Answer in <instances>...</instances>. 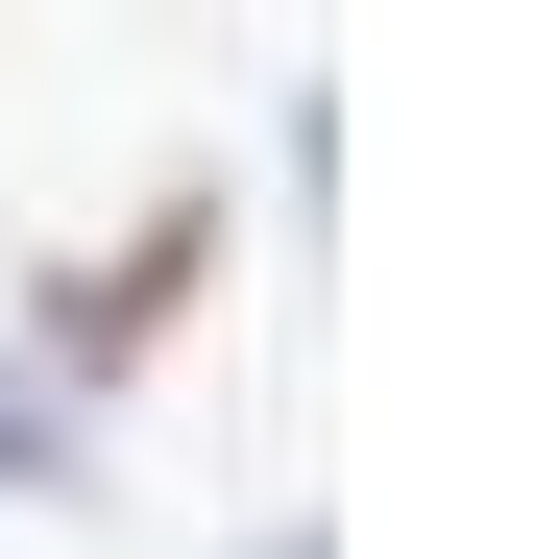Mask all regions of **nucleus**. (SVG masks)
<instances>
[{"label": "nucleus", "instance_id": "1", "mask_svg": "<svg viewBox=\"0 0 559 559\" xmlns=\"http://www.w3.org/2000/svg\"><path fill=\"white\" fill-rule=\"evenodd\" d=\"M195 267H219V170H170L98 267H25V365H49V390H122V365L195 317Z\"/></svg>", "mask_w": 559, "mask_h": 559}, {"label": "nucleus", "instance_id": "2", "mask_svg": "<svg viewBox=\"0 0 559 559\" xmlns=\"http://www.w3.org/2000/svg\"><path fill=\"white\" fill-rule=\"evenodd\" d=\"M0 511H98V390H49L0 341Z\"/></svg>", "mask_w": 559, "mask_h": 559}, {"label": "nucleus", "instance_id": "3", "mask_svg": "<svg viewBox=\"0 0 559 559\" xmlns=\"http://www.w3.org/2000/svg\"><path fill=\"white\" fill-rule=\"evenodd\" d=\"M243 559H341V535H317V511H267V535H243Z\"/></svg>", "mask_w": 559, "mask_h": 559}]
</instances>
